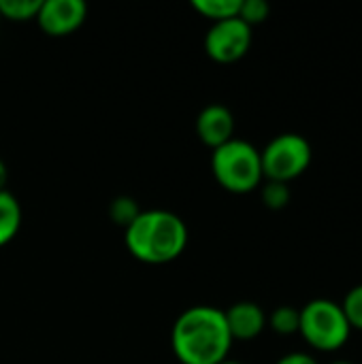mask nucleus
Here are the masks:
<instances>
[{
	"instance_id": "obj_1",
	"label": "nucleus",
	"mask_w": 362,
	"mask_h": 364,
	"mask_svg": "<svg viewBox=\"0 0 362 364\" xmlns=\"http://www.w3.org/2000/svg\"><path fill=\"white\" fill-rule=\"evenodd\" d=\"M171 343L181 364H220L228 360L233 337L222 309L198 305L177 318Z\"/></svg>"
},
{
	"instance_id": "obj_2",
	"label": "nucleus",
	"mask_w": 362,
	"mask_h": 364,
	"mask_svg": "<svg viewBox=\"0 0 362 364\" xmlns=\"http://www.w3.org/2000/svg\"><path fill=\"white\" fill-rule=\"evenodd\" d=\"M188 228L183 220L164 209L141 211L126 228L128 252L145 264H166L183 254Z\"/></svg>"
},
{
	"instance_id": "obj_3",
	"label": "nucleus",
	"mask_w": 362,
	"mask_h": 364,
	"mask_svg": "<svg viewBox=\"0 0 362 364\" xmlns=\"http://www.w3.org/2000/svg\"><path fill=\"white\" fill-rule=\"evenodd\" d=\"M211 171L218 183L233 194H250L265 179L260 151L241 139H233L213 149Z\"/></svg>"
},
{
	"instance_id": "obj_4",
	"label": "nucleus",
	"mask_w": 362,
	"mask_h": 364,
	"mask_svg": "<svg viewBox=\"0 0 362 364\" xmlns=\"http://www.w3.org/2000/svg\"><path fill=\"white\" fill-rule=\"evenodd\" d=\"M301 337L318 352L331 354L341 350L352 335L348 318L339 303L331 299H314L301 309Z\"/></svg>"
},
{
	"instance_id": "obj_5",
	"label": "nucleus",
	"mask_w": 362,
	"mask_h": 364,
	"mask_svg": "<svg viewBox=\"0 0 362 364\" xmlns=\"http://www.w3.org/2000/svg\"><path fill=\"white\" fill-rule=\"evenodd\" d=\"M312 145L303 134L284 132L267 143L260 151L262 177L267 181L290 183L299 179L312 164Z\"/></svg>"
},
{
	"instance_id": "obj_6",
	"label": "nucleus",
	"mask_w": 362,
	"mask_h": 364,
	"mask_svg": "<svg viewBox=\"0 0 362 364\" xmlns=\"http://www.w3.org/2000/svg\"><path fill=\"white\" fill-rule=\"evenodd\" d=\"M252 47V28L239 17L215 21L205 36V51L213 62L230 64L241 60Z\"/></svg>"
},
{
	"instance_id": "obj_7",
	"label": "nucleus",
	"mask_w": 362,
	"mask_h": 364,
	"mask_svg": "<svg viewBox=\"0 0 362 364\" xmlns=\"http://www.w3.org/2000/svg\"><path fill=\"white\" fill-rule=\"evenodd\" d=\"M87 17V6L81 0H43L36 21L49 36L73 34Z\"/></svg>"
},
{
	"instance_id": "obj_8",
	"label": "nucleus",
	"mask_w": 362,
	"mask_h": 364,
	"mask_svg": "<svg viewBox=\"0 0 362 364\" xmlns=\"http://www.w3.org/2000/svg\"><path fill=\"white\" fill-rule=\"evenodd\" d=\"M196 132L198 139L209 145L211 149L222 147L224 143L233 141L235 136V117L230 113V109H226L224 105H209L201 111L198 119H196Z\"/></svg>"
},
{
	"instance_id": "obj_9",
	"label": "nucleus",
	"mask_w": 362,
	"mask_h": 364,
	"mask_svg": "<svg viewBox=\"0 0 362 364\" xmlns=\"http://www.w3.org/2000/svg\"><path fill=\"white\" fill-rule=\"evenodd\" d=\"M224 318H226V324H228L233 341L235 339L252 341L267 326V316H265L262 307L256 305V303H250V301L235 303L233 307H228L224 311Z\"/></svg>"
},
{
	"instance_id": "obj_10",
	"label": "nucleus",
	"mask_w": 362,
	"mask_h": 364,
	"mask_svg": "<svg viewBox=\"0 0 362 364\" xmlns=\"http://www.w3.org/2000/svg\"><path fill=\"white\" fill-rule=\"evenodd\" d=\"M21 226V207L17 198L2 190L0 192V247L11 243Z\"/></svg>"
},
{
	"instance_id": "obj_11",
	"label": "nucleus",
	"mask_w": 362,
	"mask_h": 364,
	"mask_svg": "<svg viewBox=\"0 0 362 364\" xmlns=\"http://www.w3.org/2000/svg\"><path fill=\"white\" fill-rule=\"evenodd\" d=\"M192 6L207 19L215 21H224V19H233L239 17V9H241V0H194Z\"/></svg>"
},
{
	"instance_id": "obj_12",
	"label": "nucleus",
	"mask_w": 362,
	"mask_h": 364,
	"mask_svg": "<svg viewBox=\"0 0 362 364\" xmlns=\"http://www.w3.org/2000/svg\"><path fill=\"white\" fill-rule=\"evenodd\" d=\"M43 0H0V17L9 21L36 19Z\"/></svg>"
},
{
	"instance_id": "obj_13",
	"label": "nucleus",
	"mask_w": 362,
	"mask_h": 364,
	"mask_svg": "<svg viewBox=\"0 0 362 364\" xmlns=\"http://www.w3.org/2000/svg\"><path fill=\"white\" fill-rule=\"evenodd\" d=\"M299 324H301V309L290 307V305L277 307L269 318V326L277 335H294L299 333Z\"/></svg>"
},
{
	"instance_id": "obj_14",
	"label": "nucleus",
	"mask_w": 362,
	"mask_h": 364,
	"mask_svg": "<svg viewBox=\"0 0 362 364\" xmlns=\"http://www.w3.org/2000/svg\"><path fill=\"white\" fill-rule=\"evenodd\" d=\"M260 196H262L265 207L271 209V211H282V209H286V207L290 205V198H292L288 183H280V181H267V183L262 186Z\"/></svg>"
},
{
	"instance_id": "obj_15",
	"label": "nucleus",
	"mask_w": 362,
	"mask_h": 364,
	"mask_svg": "<svg viewBox=\"0 0 362 364\" xmlns=\"http://www.w3.org/2000/svg\"><path fill=\"white\" fill-rule=\"evenodd\" d=\"M109 213H111V220H113L117 226L128 228V226L137 220V215L141 213V209H139L137 200H132L130 196H117V198L111 203Z\"/></svg>"
},
{
	"instance_id": "obj_16",
	"label": "nucleus",
	"mask_w": 362,
	"mask_h": 364,
	"mask_svg": "<svg viewBox=\"0 0 362 364\" xmlns=\"http://www.w3.org/2000/svg\"><path fill=\"white\" fill-rule=\"evenodd\" d=\"M341 309H344V314L348 318L350 328L352 331H361L362 333V284L354 286L346 294V299L341 303Z\"/></svg>"
},
{
	"instance_id": "obj_17",
	"label": "nucleus",
	"mask_w": 362,
	"mask_h": 364,
	"mask_svg": "<svg viewBox=\"0 0 362 364\" xmlns=\"http://www.w3.org/2000/svg\"><path fill=\"white\" fill-rule=\"evenodd\" d=\"M271 13V6L265 0H241V9H239V19L245 21L250 28L256 23L267 21Z\"/></svg>"
},
{
	"instance_id": "obj_18",
	"label": "nucleus",
	"mask_w": 362,
	"mask_h": 364,
	"mask_svg": "<svg viewBox=\"0 0 362 364\" xmlns=\"http://www.w3.org/2000/svg\"><path fill=\"white\" fill-rule=\"evenodd\" d=\"M275 364H318V360L314 356L305 354V352H292V354L282 356Z\"/></svg>"
},
{
	"instance_id": "obj_19",
	"label": "nucleus",
	"mask_w": 362,
	"mask_h": 364,
	"mask_svg": "<svg viewBox=\"0 0 362 364\" xmlns=\"http://www.w3.org/2000/svg\"><path fill=\"white\" fill-rule=\"evenodd\" d=\"M4 186H6V164L0 160V192L4 190Z\"/></svg>"
},
{
	"instance_id": "obj_20",
	"label": "nucleus",
	"mask_w": 362,
	"mask_h": 364,
	"mask_svg": "<svg viewBox=\"0 0 362 364\" xmlns=\"http://www.w3.org/2000/svg\"><path fill=\"white\" fill-rule=\"evenodd\" d=\"M220 364H241V363H235V360H224V363Z\"/></svg>"
},
{
	"instance_id": "obj_21",
	"label": "nucleus",
	"mask_w": 362,
	"mask_h": 364,
	"mask_svg": "<svg viewBox=\"0 0 362 364\" xmlns=\"http://www.w3.org/2000/svg\"><path fill=\"white\" fill-rule=\"evenodd\" d=\"M333 364H354V363H346V360H339V363H333Z\"/></svg>"
},
{
	"instance_id": "obj_22",
	"label": "nucleus",
	"mask_w": 362,
	"mask_h": 364,
	"mask_svg": "<svg viewBox=\"0 0 362 364\" xmlns=\"http://www.w3.org/2000/svg\"><path fill=\"white\" fill-rule=\"evenodd\" d=\"M0 21H2V17H0Z\"/></svg>"
}]
</instances>
